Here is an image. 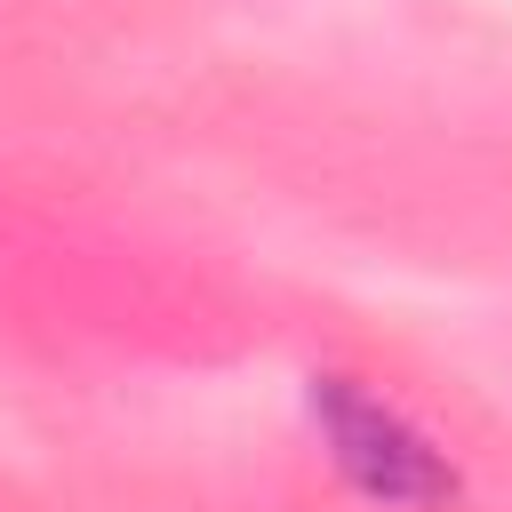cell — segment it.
Instances as JSON below:
<instances>
[{
    "label": "cell",
    "instance_id": "obj_1",
    "mask_svg": "<svg viewBox=\"0 0 512 512\" xmlns=\"http://www.w3.org/2000/svg\"><path fill=\"white\" fill-rule=\"evenodd\" d=\"M304 408H312L336 472H344L360 496H376V504H440V496H456L448 456H440L400 408H384L376 392H360L352 376H312Z\"/></svg>",
    "mask_w": 512,
    "mask_h": 512
}]
</instances>
